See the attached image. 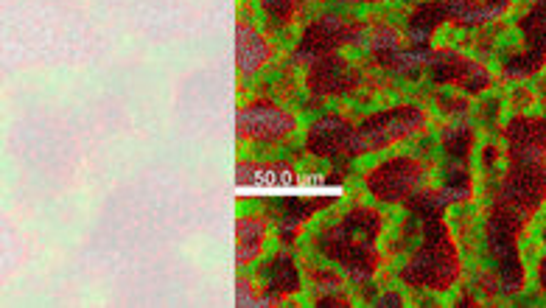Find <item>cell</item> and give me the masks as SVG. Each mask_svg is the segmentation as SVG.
<instances>
[{
	"mask_svg": "<svg viewBox=\"0 0 546 308\" xmlns=\"http://www.w3.org/2000/svg\"><path fill=\"white\" fill-rule=\"evenodd\" d=\"M381 233V216L373 208H353L342 222L325 227L314 238L317 250L342 266L356 283L373 278L378 266L376 238Z\"/></svg>",
	"mask_w": 546,
	"mask_h": 308,
	"instance_id": "cell-1",
	"label": "cell"
},
{
	"mask_svg": "<svg viewBox=\"0 0 546 308\" xmlns=\"http://www.w3.org/2000/svg\"><path fill=\"white\" fill-rule=\"evenodd\" d=\"M420 230H423L420 247L401 269V280L420 289L448 292L460 278V255L451 241V233L443 224V216L426 219Z\"/></svg>",
	"mask_w": 546,
	"mask_h": 308,
	"instance_id": "cell-2",
	"label": "cell"
},
{
	"mask_svg": "<svg viewBox=\"0 0 546 308\" xmlns=\"http://www.w3.org/2000/svg\"><path fill=\"white\" fill-rule=\"evenodd\" d=\"M306 149L317 157H325L334 163V174H331V182H339V177L345 174V168L350 166L353 157H359L362 149H359V140H356V126L345 121L342 115H322L317 118L311 129H308Z\"/></svg>",
	"mask_w": 546,
	"mask_h": 308,
	"instance_id": "cell-3",
	"label": "cell"
},
{
	"mask_svg": "<svg viewBox=\"0 0 546 308\" xmlns=\"http://www.w3.org/2000/svg\"><path fill=\"white\" fill-rule=\"evenodd\" d=\"M423 126H426V112L401 104V107L381 110L370 118H364L362 124L356 126V140H359L362 152H378V149H387L398 140L412 138Z\"/></svg>",
	"mask_w": 546,
	"mask_h": 308,
	"instance_id": "cell-4",
	"label": "cell"
},
{
	"mask_svg": "<svg viewBox=\"0 0 546 308\" xmlns=\"http://www.w3.org/2000/svg\"><path fill=\"white\" fill-rule=\"evenodd\" d=\"M364 23L362 20H348L339 14H325L320 20H314L303 31L300 45L294 48L292 62H314L325 54H336L342 45H353L362 40Z\"/></svg>",
	"mask_w": 546,
	"mask_h": 308,
	"instance_id": "cell-5",
	"label": "cell"
},
{
	"mask_svg": "<svg viewBox=\"0 0 546 308\" xmlns=\"http://www.w3.org/2000/svg\"><path fill=\"white\" fill-rule=\"evenodd\" d=\"M292 112H286L269 98H252L236 115L238 140H258V143H278L294 132Z\"/></svg>",
	"mask_w": 546,
	"mask_h": 308,
	"instance_id": "cell-6",
	"label": "cell"
},
{
	"mask_svg": "<svg viewBox=\"0 0 546 308\" xmlns=\"http://www.w3.org/2000/svg\"><path fill=\"white\" fill-rule=\"evenodd\" d=\"M429 56L432 48H401V37L398 31L387 23H378L370 40V59L378 68L392 70V73H404V76H418L420 68H429Z\"/></svg>",
	"mask_w": 546,
	"mask_h": 308,
	"instance_id": "cell-7",
	"label": "cell"
},
{
	"mask_svg": "<svg viewBox=\"0 0 546 308\" xmlns=\"http://www.w3.org/2000/svg\"><path fill=\"white\" fill-rule=\"evenodd\" d=\"M420 174H423V168H420L418 160L401 154V157L378 163L364 177V182H367V191L376 196L378 202H406L412 191L418 188Z\"/></svg>",
	"mask_w": 546,
	"mask_h": 308,
	"instance_id": "cell-8",
	"label": "cell"
},
{
	"mask_svg": "<svg viewBox=\"0 0 546 308\" xmlns=\"http://www.w3.org/2000/svg\"><path fill=\"white\" fill-rule=\"evenodd\" d=\"M362 84V73L350 68L339 54H325L311 62L306 76V87L314 96V104L328 96H345Z\"/></svg>",
	"mask_w": 546,
	"mask_h": 308,
	"instance_id": "cell-9",
	"label": "cell"
},
{
	"mask_svg": "<svg viewBox=\"0 0 546 308\" xmlns=\"http://www.w3.org/2000/svg\"><path fill=\"white\" fill-rule=\"evenodd\" d=\"M429 73H432V79L437 84H460L471 96L488 90L490 84L488 70L482 68L479 62H471V59H465L457 51H448V48L432 51V56H429Z\"/></svg>",
	"mask_w": 546,
	"mask_h": 308,
	"instance_id": "cell-10",
	"label": "cell"
},
{
	"mask_svg": "<svg viewBox=\"0 0 546 308\" xmlns=\"http://www.w3.org/2000/svg\"><path fill=\"white\" fill-rule=\"evenodd\" d=\"M504 138L510 160H546V118H516Z\"/></svg>",
	"mask_w": 546,
	"mask_h": 308,
	"instance_id": "cell-11",
	"label": "cell"
},
{
	"mask_svg": "<svg viewBox=\"0 0 546 308\" xmlns=\"http://www.w3.org/2000/svg\"><path fill=\"white\" fill-rule=\"evenodd\" d=\"M261 278H264V297H261L264 306H278L283 297L300 292V269L292 261V255H286V252L269 258Z\"/></svg>",
	"mask_w": 546,
	"mask_h": 308,
	"instance_id": "cell-12",
	"label": "cell"
},
{
	"mask_svg": "<svg viewBox=\"0 0 546 308\" xmlns=\"http://www.w3.org/2000/svg\"><path fill=\"white\" fill-rule=\"evenodd\" d=\"M325 205H328V199H283L278 205H272L269 213L278 219L280 241L283 244H294L308 216H314Z\"/></svg>",
	"mask_w": 546,
	"mask_h": 308,
	"instance_id": "cell-13",
	"label": "cell"
},
{
	"mask_svg": "<svg viewBox=\"0 0 546 308\" xmlns=\"http://www.w3.org/2000/svg\"><path fill=\"white\" fill-rule=\"evenodd\" d=\"M448 20V6L446 0H426V3H418L409 20H406V34H409V42L418 45V48H429V40H432L434 28L443 26Z\"/></svg>",
	"mask_w": 546,
	"mask_h": 308,
	"instance_id": "cell-14",
	"label": "cell"
},
{
	"mask_svg": "<svg viewBox=\"0 0 546 308\" xmlns=\"http://www.w3.org/2000/svg\"><path fill=\"white\" fill-rule=\"evenodd\" d=\"M269 45L266 40L255 31V28L238 23L236 26V65L241 73H255L266 65L269 59Z\"/></svg>",
	"mask_w": 546,
	"mask_h": 308,
	"instance_id": "cell-15",
	"label": "cell"
},
{
	"mask_svg": "<svg viewBox=\"0 0 546 308\" xmlns=\"http://www.w3.org/2000/svg\"><path fill=\"white\" fill-rule=\"evenodd\" d=\"M266 224L264 216H241L236 222V264L244 266L255 261L264 247Z\"/></svg>",
	"mask_w": 546,
	"mask_h": 308,
	"instance_id": "cell-16",
	"label": "cell"
},
{
	"mask_svg": "<svg viewBox=\"0 0 546 308\" xmlns=\"http://www.w3.org/2000/svg\"><path fill=\"white\" fill-rule=\"evenodd\" d=\"M443 196H446L448 205H460V202H468L471 194H474V185H471V168H468V160H448L446 166V185L440 188Z\"/></svg>",
	"mask_w": 546,
	"mask_h": 308,
	"instance_id": "cell-17",
	"label": "cell"
},
{
	"mask_svg": "<svg viewBox=\"0 0 546 308\" xmlns=\"http://www.w3.org/2000/svg\"><path fill=\"white\" fill-rule=\"evenodd\" d=\"M546 65V42H538V45H530L524 54L510 56L504 62V76L507 79H524V76H532L535 70H541Z\"/></svg>",
	"mask_w": 546,
	"mask_h": 308,
	"instance_id": "cell-18",
	"label": "cell"
},
{
	"mask_svg": "<svg viewBox=\"0 0 546 308\" xmlns=\"http://www.w3.org/2000/svg\"><path fill=\"white\" fill-rule=\"evenodd\" d=\"M448 20H454L457 26H482L488 23V9L485 0H446Z\"/></svg>",
	"mask_w": 546,
	"mask_h": 308,
	"instance_id": "cell-19",
	"label": "cell"
},
{
	"mask_svg": "<svg viewBox=\"0 0 546 308\" xmlns=\"http://www.w3.org/2000/svg\"><path fill=\"white\" fill-rule=\"evenodd\" d=\"M406 208H409L412 216H418L420 222H426V219H434V216H443L448 202L443 191H420V194H412L406 199Z\"/></svg>",
	"mask_w": 546,
	"mask_h": 308,
	"instance_id": "cell-20",
	"label": "cell"
},
{
	"mask_svg": "<svg viewBox=\"0 0 546 308\" xmlns=\"http://www.w3.org/2000/svg\"><path fill=\"white\" fill-rule=\"evenodd\" d=\"M474 135L468 126H448L443 132V149H446L448 160H468Z\"/></svg>",
	"mask_w": 546,
	"mask_h": 308,
	"instance_id": "cell-21",
	"label": "cell"
},
{
	"mask_svg": "<svg viewBox=\"0 0 546 308\" xmlns=\"http://www.w3.org/2000/svg\"><path fill=\"white\" fill-rule=\"evenodd\" d=\"M306 0H261L266 17H269V28H283L292 23L294 14L303 9Z\"/></svg>",
	"mask_w": 546,
	"mask_h": 308,
	"instance_id": "cell-22",
	"label": "cell"
},
{
	"mask_svg": "<svg viewBox=\"0 0 546 308\" xmlns=\"http://www.w3.org/2000/svg\"><path fill=\"white\" fill-rule=\"evenodd\" d=\"M311 280H314V289L320 294H331V292H342V280L336 278L334 272H328V269H314L311 272ZM317 294V297H320Z\"/></svg>",
	"mask_w": 546,
	"mask_h": 308,
	"instance_id": "cell-23",
	"label": "cell"
},
{
	"mask_svg": "<svg viewBox=\"0 0 546 308\" xmlns=\"http://www.w3.org/2000/svg\"><path fill=\"white\" fill-rule=\"evenodd\" d=\"M238 306H258L261 297H258V289L252 286V280L238 278V294H236Z\"/></svg>",
	"mask_w": 546,
	"mask_h": 308,
	"instance_id": "cell-24",
	"label": "cell"
},
{
	"mask_svg": "<svg viewBox=\"0 0 546 308\" xmlns=\"http://www.w3.org/2000/svg\"><path fill=\"white\" fill-rule=\"evenodd\" d=\"M314 306L317 308H350V300L345 292H331V294H320V297L314 300Z\"/></svg>",
	"mask_w": 546,
	"mask_h": 308,
	"instance_id": "cell-25",
	"label": "cell"
},
{
	"mask_svg": "<svg viewBox=\"0 0 546 308\" xmlns=\"http://www.w3.org/2000/svg\"><path fill=\"white\" fill-rule=\"evenodd\" d=\"M378 306L398 308V306H401V297H398V294H387V297H381V300H378Z\"/></svg>",
	"mask_w": 546,
	"mask_h": 308,
	"instance_id": "cell-26",
	"label": "cell"
},
{
	"mask_svg": "<svg viewBox=\"0 0 546 308\" xmlns=\"http://www.w3.org/2000/svg\"><path fill=\"white\" fill-rule=\"evenodd\" d=\"M457 306L460 308H468V306H474V300H471V297H462L460 303H457Z\"/></svg>",
	"mask_w": 546,
	"mask_h": 308,
	"instance_id": "cell-27",
	"label": "cell"
},
{
	"mask_svg": "<svg viewBox=\"0 0 546 308\" xmlns=\"http://www.w3.org/2000/svg\"><path fill=\"white\" fill-rule=\"evenodd\" d=\"M345 3H381V0H345Z\"/></svg>",
	"mask_w": 546,
	"mask_h": 308,
	"instance_id": "cell-28",
	"label": "cell"
}]
</instances>
